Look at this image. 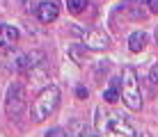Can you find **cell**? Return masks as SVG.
<instances>
[{
  "instance_id": "1",
  "label": "cell",
  "mask_w": 158,
  "mask_h": 137,
  "mask_svg": "<svg viewBox=\"0 0 158 137\" xmlns=\"http://www.w3.org/2000/svg\"><path fill=\"white\" fill-rule=\"evenodd\" d=\"M60 105V89L55 85H48L37 94V98L32 101V107H30V114H32V121H44L48 119L53 112L57 110Z\"/></svg>"
},
{
  "instance_id": "2",
  "label": "cell",
  "mask_w": 158,
  "mask_h": 137,
  "mask_svg": "<svg viewBox=\"0 0 158 137\" xmlns=\"http://www.w3.org/2000/svg\"><path fill=\"white\" fill-rule=\"evenodd\" d=\"M122 101L126 103L128 110L138 112L142 107V91H140V80H138V73H135L133 66H126L122 71Z\"/></svg>"
},
{
  "instance_id": "3",
  "label": "cell",
  "mask_w": 158,
  "mask_h": 137,
  "mask_svg": "<svg viewBox=\"0 0 158 137\" xmlns=\"http://www.w3.org/2000/svg\"><path fill=\"white\" fill-rule=\"evenodd\" d=\"M99 119H96V126L99 130H106L108 137H138L131 126L124 117H117V114H108V112H96Z\"/></svg>"
},
{
  "instance_id": "4",
  "label": "cell",
  "mask_w": 158,
  "mask_h": 137,
  "mask_svg": "<svg viewBox=\"0 0 158 137\" xmlns=\"http://www.w3.org/2000/svg\"><path fill=\"white\" fill-rule=\"evenodd\" d=\"M28 107V94L25 87L21 82H12V87L7 89V101H5V110H7L9 119H21Z\"/></svg>"
},
{
  "instance_id": "5",
  "label": "cell",
  "mask_w": 158,
  "mask_h": 137,
  "mask_svg": "<svg viewBox=\"0 0 158 137\" xmlns=\"http://www.w3.org/2000/svg\"><path fill=\"white\" fill-rule=\"evenodd\" d=\"M73 32H78L80 39H83V46L92 48V50H106V48H110V37H108L103 30H99V27L80 30L78 25H73Z\"/></svg>"
},
{
  "instance_id": "6",
  "label": "cell",
  "mask_w": 158,
  "mask_h": 137,
  "mask_svg": "<svg viewBox=\"0 0 158 137\" xmlns=\"http://www.w3.org/2000/svg\"><path fill=\"white\" fill-rule=\"evenodd\" d=\"M57 16H60V5L55 0H44L39 7H37V18L41 23H53Z\"/></svg>"
},
{
  "instance_id": "7",
  "label": "cell",
  "mask_w": 158,
  "mask_h": 137,
  "mask_svg": "<svg viewBox=\"0 0 158 137\" xmlns=\"http://www.w3.org/2000/svg\"><path fill=\"white\" fill-rule=\"evenodd\" d=\"M16 43H19V30L14 25H0V46L14 48Z\"/></svg>"
},
{
  "instance_id": "8",
  "label": "cell",
  "mask_w": 158,
  "mask_h": 137,
  "mask_svg": "<svg viewBox=\"0 0 158 137\" xmlns=\"http://www.w3.org/2000/svg\"><path fill=\"white\" fill-rule=\"evenodd\" d=\"M144 46H147V32L138 30V32H133V34L128 37V48H131V53L144 50Z\"/></svg>"
},
{
  "instance_id": "9",
  "label": "cell",
  "mask_w": 158,
  "mask_h": 137,
  "mask_svg": "<svg viewBox=\"0 0 158 137\" xmlns=\"http://www.w3.org/2000/svg\"><path fill=\"white\" fill-rule=\"evenodd\" d=\"M67 5H69V12H71V14H80V12L87 9L89 0H67Z\"/></svg>"
},
{
  "instance_id": "10",
  "label": "cell",
  "mask_w": 158,
  "mask_h": 137,
  "mask_svg": "<svg viewBox=\"0 0 158 137\" xmlns=\"http://www.w3.org/2000/svg\"><path fill=\"white\" fill-rule=\"evenodd\" d=\"M103 98H106L108 103H117V101H119V91H117V85H112L110 89H106V91H103Z\"/></svg>"
},
{
  "instance_id": "11",
  "label": "cell",
  "mask_w": 158,
  "mask_h": 137,
  "mask_svg": "<svg viewBox=\"0 0 158 137\" xmlns=\"http://www.w3.org/2000/svg\"><path fill=\"white\" fill-rule=\"evenodd\" d=\"M46 137H69V130H64V128H51L46 133Z\"/></svg>"
},
{
  "instance_id": "12",
  "label": "cell",
  "mask_w": 158,
  "mask_h": 137,
  "mask_svg": "<svg viewBox=\"0 0 158 137\" xmlns=\"http://www.w3.org/2000/svg\"><path fill=\"white\" fill-rule=\"evenodd\" d=\"M149 80H151V85H156L158 87V64H154L149 71Z\"/></svg>"
},
{
  "instance_id": "13",
  "label": "cell",
  "mask_w": 158,
  "mask_h": 137,
  "mask_svg": "<svg viewBox=\"0 0 158 137\" xmlns=\"http://www.w3.org/2000/svg\"><path fill=\"white\" fill-rule=\"evenodd\" d=\"M144 2L149 5V9H151L154 14H158V0H144Z\"/></svg>"
},
{
  "instance_id": "14",
  "label": "cell",
  "mask_w": 158,
  "mask_h": 137,
  "mask_svg": "<svg viewBox=\"0 0 158 137\" xmlns=\"http://www.w3.org/2000/svg\"><path fill=\"white\" fill-rule=\"evenodd\" d=\"M76 94H78V98H87V94H89V91H87L85 87H78V89H76Z\"/></svg>"
},
{
  "instance_id": "15",
  "label": "cell",
  "mask_w": 158,
  "mask_h": 137,
  "mask_svg": "<svg viewBox=\"0 0 158 137\" xmlns=\"http://www.w3.org/2000/svg\"><path fill=\"white\" fill-rule=\"evenodd\" d=\"M156 43H158V32H156Z\"/></svg>"
}]
</instances>
